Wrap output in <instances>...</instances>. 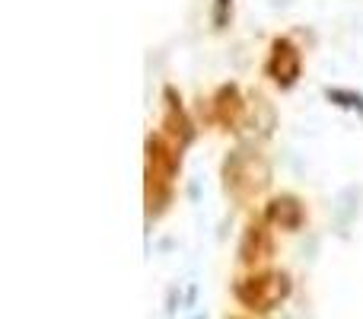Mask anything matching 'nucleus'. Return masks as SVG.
I'll return each instance as SVG.
<instances>
[{"label": "nucleus", "mask_w": 363, "mask_h": 319, "mask_svg": "<svg viewBox=\"0 0 363 319\" xmlns=\"http://www.w3.org/2000/svg\"><path fill=\"white\" fill-rule=\"evenodd\" d=\"M287 294V278H252L249 288L239 284V297L249 303L252 310H271L277 301H284Z\"/></svg>", "instance_id": "f257e3e1"}]
</instances>
